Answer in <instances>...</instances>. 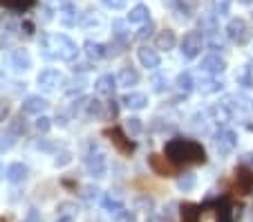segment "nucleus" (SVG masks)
Here are the masks:
<instances>
[{
  "label": "nucleus",
  "mask_w": 253,
  "mask_h": 222,
  "mask_svg": "<svg viewBox=\"0 0 253 222\" xmlns=\"http://www.w3.org/2000/svg\"><path fill=\"white\" fill-rule=\"evenodd\" d=\"M164 157L172 166H200L206 164V150L200 141L175 137L164 144Z\"/></svg>",
  "instance_id": "f257e3e1"
},
{
  "label": "nucleus",
  "mask_w": 253,
  "mask_h": 222,
  "mask_svg": "<svg viewBox=\"0 0 253 222\" xmlns=\"http://www.w3.org/2000/svg\"><path fill=\"white\" fill-rule=\"evenodd\" d=\"M41 54L45 58H49V61L74 63L79 58V54H81V49L67 34L49 32V34H43V39H41Z\"/></svg>",
  "instance_id": "f03ea898"
},
{
  "label": "nucleus",
  "mask_w": 253,
  "mask_h": 222,
  "mask_svg": "<svg viewBox=\"0 0 253 222\" xmlns=\"http://www.w3.org/2000/svg\"><path fill=\"white\" fill-rule=\"evenodd\" d=\"M195 222H235V209L229 204V200L200 204L195 211Z\"/></svg>",
  "instance_id": "7ed1b4c3"
},
{
  "label": "nucleus",
  "mask_w": 253,
  "mask_h": 222,
  "mask_svg": "<svg viewBox=\"0 0 253 222\" xmlns=\"http://www.w3.org/2000/svg\"><path fill=\"white\" fill-rule=\"evenodd\" d=\"M224 34H226V39H229L231 43L247 45L249 41H251V36H253V29L244 18H231L229 23H226V27H224Z\"/></svg>",
  "instance_id": "20e7f679"
},
{
  "label": "nucleus",
  "mask_w": 253,
  "mask_h": 222,
  "mask_svg": "<svg viewBox=\"0 0 253 222\" xmlns=\"http://www.w3.org/2000/svg\"><path fill=\"white\" fill-rule=\"evenodd\" d=\"M36 83H39L41 90H45V92H54V90H58V88L65 86L67 79H65V74L58 72V70H54V68H45V70H41V72H39V77H36Z\"/></svg>",
  "instance_id": "39448f33"
},
{
  "label": "nucleus",
  "mask_w": 253,
  "mask_h": 222,
  "mask_svg": "<svg viewBox=\"0 0 253 222\" xmlns=\"http://www.w3.org/2000/svg\"><path fill=\"white\" fill-rule=\"evenodd\" d=\"M179 52H182L184 58H197L202 54V47H204V34L202 32H186L182 39V43H179Z\"/></svg>",
  "instance_id": "423d86ee"
},
{
  "label": "nucleus",
  "mask_w": 253,
  "mask_h": 222,
  "mask_svg": "<svg viewBox=\"0 0 253 222\" xmlns=\"http://www.w3.org/2000/svg\"><path fill=\"white\" fill-rule=\"evenodd\" d=\"M85 171L90 178H105L108 173V157L105 153L96 150V146L85 155Z\"/></svg>",
  "instance_id": "0eeeda50"
},
{
  "label": "nucleus",
  "mask_w": 253,
  "mask_h": 222,
  "mask_svg": "<svg viewBox=\"0 0 253 222\" xmlns=\"http://www.w3.org/2000/svg\"><path fill=\"white\" fill-rule=\"evenodd\" d=\"M213 144H215V148H217V153H220L222 157H226V155H231L235 150V146H238V133L231 131V128H220V131L213 135Z\"/></svg>",
  "instance_id": "6e6552de"
},
{
  "label": "nucleus",
  "mask_w": 253,
  "mask_h": 222,
  "mask_svg": "<svg viewBox=\"0 0 253 222\" xmlns=\"http://www.w3.org/2000/svg\"><path fill=\"white\" fill-rule=\"evenodd\" d=\"M103 135L112 141V146H115V148L119 150V153L130 155V153L134 150V141H130V139H128V135H126V133L121 131V128H105Z\"/></svg>",
  "instance_id": "1a4fd4ad"
},
{
  "label": "nucleus",
  "mask_w": 253,
  "mask_h": 222,
  "mask_svg": "<svg viewBox=\"0 0 253 222\" xmlns=\"http://www.w3.org/2000/svg\"><path fill=\"white\" fill-rule=\"evenodd\" d=\"M200 70L206 74V77H220V74L226 70V61L215 52L206 54V56L200 61Z\"/></svg>",
  "instance_id": "9d476101"
},
{
  "label": "nucleus",
  "mask_w": 253,
  "mask_h": 222,
  "mask_svg": "<svg viewBox=\"0 0 253 222\" xmlns=\"http://www.w3.org/2000/svg\"><path fill=\"white\" fill-rule=\"evenodd\" d=\"M235 193L238 195H247L251 193V188H253V173L249 166H242L240 164L238 169H235Z\"/></svg>",
  "instance_id": "9b49d317"
},
{
  "label": "nucleus",
  "mask_w": 253,
  "mask_h": 222,
  "mask_svg": "<svg viewBox=\"0 0 253 222\" xmlns=\"http://www.w3.org/2000/svg\"><path fill=\"white\" fill-rule=\"evenodd\" d=\"M137 58H139V63H141V68H146V70H157L159 65H162L159 52L155 47H148V45H141V47L137 49Z\"/></svg>",
  "instance_id": "f8f14e48"
},
{
  "label": "nucleus",
  "mask_w": 253,
  "mask_h": 222,
  "mask_svg": "<svg viewBox=\"0 0 253 222\" xmlns=\"http://www.w3.org/2000/svg\"><path fill=\"white\" fill-rule=\"evenodd\" d=\"M9 68L18 74L27 72V70L32 68V56H29L27 49H14V52L9 54Z\"/></svg>",
  "instance_id": "ddd939ff"
},
{
  "label": "nucleus",
  "mask_w": 253,
  "mask_h": 222,
  "mask_svg": "<svg viewBox=\"0 0 253 222\" xmlns=\"http://www.w3.org/2000/svg\"><path fill=\"white\" fill-rule=\"evenodd\" d=\"M121 103H124L128 110H143V108H148V94H146V92L130 90L121 97Z\"/></svg>",
  "instance_id": "4468645a"
},
{
  "label": "nucleus",
  "mask_w": 253,
  "mask_h": 222,
  "mask_svg": "<svg viewBox=\"0 0 253 222\" xmlns=\"http://www.w3.org/2000/svg\"><path fill=\"white\" fill-rule=\"evenodd\" d=\"M148 164H150V169H153L157 175H162V178H170V175H175V166H172L164 155L153 153L148 157Z\"/></svg>",
  "instance_id": "2eb2a0df"
},
{
  "label": "nucleus",
  "mask_w": 253,
  "mask_h": 222,
  "mask_svg": "<svg viewBox=\"0 0 253 222\" xmlns=\"http://www.w3.org/2000/svg\"><path fill=\"white\" fill-rule=\"evenodd\" d=\"M47 99L41 97V94H29L27 99L23 101V112L25 115H43L47 110Z\"/></svg>",
  "instance_id": "dca6fc26"
},
{
  "label": "nucleus",
  "mask_w": 253,
  "mask_h": 222,
  "mask_svg": "<svg viewBox=\"0 0 253 222\" xmlns=\"http://www.w3.org/2000/svg\"><path fill=\"white\" fill-rule=\"evenodd\" d=\"M195 88H197V92H200V94L209 97V94H217V92H222L224 83H222L217 77H202L200 81L195 83Z\"/></svg>",
  "instance_id": "f3484780"
},
{
  "label": "nucleus",
  "mask_w": 253,
  "mask_h": 222,
  "mask_svg": "<svg viewBox=\"0 0 253 222\" xmlns=\"http://www.w3.org/2000/svg\"><path fill=\"white\" fill-rule=\"evenodd\" d=\"M5 178H7V182L9 184H23L25 179L29 178V169L23 164V162H14V164L7 166Z\"/></svg>",
  "instance_id": "a211bd4d"
},
{
  "label": "nucleus",
  "mask_w": 253,
  "mask_h": 222,
  "mask_svg": "<svg viewBox=\"0 0 253 222\" xmlns=\"http://www.w3.org/2000/svg\"><path fill=\"white\" fill-rule=\"evenodd\" d=\"M177 45V36L172 29H162L157 36H155V49L157 52H170Z\"/></svg>",
  "instance_id": "6ab92c4d"
},
{
  "label": "nucleus",
  "mask_w": 253,
  "mask_h": 222,
  "mask_svg": "<svg viewBox=\"0 0 253 222\" xmlns=\"http://www.w3.org/2000/svg\"><path fill=\"white\" fill-rule=\"evenodd\" d=\"M117 88H119V83H117V77H112V74H103L94 83L96 94H101V97H112Z\"/></svg>",
  "instance_id": "aec40b11"
},
{
  "label": "nucleus",
  "mask_w": 253,
  "mask_h": 222,
  "mask_svg": "<svg viewBox=\"0 0 253 222\" xmlns=\"http://www.w3.org/2000/svg\"><path fill=\"white\" fill-rule=\"evenodd\" d=\"M83 52L90 61H99V58H105L108 56V45L99 43V41H85L83 43Z\"/></svg>",
  "instance_id": "412c9836"
},
{
  "label": "nucleus",
  "mask_w": 253,
  "mask_h": 222,
  "mask_svg": "<svg viewBox=\"0 0 253 222\" xmlns=\"http://www.w3.org/2000/svg\"><path fill=\"white\" fill-rule=\"evenodd\" d=\"M139 72L134 68H130V65H126V68L119 70V74H117V83H119L121 88H132L139 83Z\"/></svg>",
  "instance_id": "4be33fe9"
},
{
  "label": "nucleus",
  "mask_w": 253,
  "mask_h": 222,
  "mask_svg": "<svg viewBox=\"0 0 253 222\" xmlns=\"http://www.w3.org/2000/svg\"><path fill=\"white\" fill-rule=\"evenodd\" d=\"M126 20L132 25H143L150 20V9L148 5H134L132 9L128 11V16H126Z\"/></svg>",
  "instance_id": "5701e85b"
},
{
  "label": "nucleus",
  "mask_w": 253,
  "mask_h": 222,
  "mask_svg": "<svg viewBox=\"0 0 253 222\" xmlns=\"http://www.w3.org/2000/svg\"><path fill=\"white\" fill-rule=\"evenodd\" d=\"M209 115L213 117L217 124H226V121H231V117H233V110H231L224 101H220V103H213V106L209 108Z\"/></svg>",
  "instance_id": "b1692460"
},
{
  "label": "nucleus",
  "mask_w": 253,
  "mask_h": 222,
  "mask_svg": "<svg viewBox=\"0 0 253 222\" xmlns=\"http://www.w3.org/2000/svg\"><path fill=\"white\" fill-rule=\"evenodd\" d=\"M101 207L110 213V216H115V213H119L121 209H126V204H124V200H121V198L108 193V195H103V198H101Z\"/></svg>",
  "instance_id": "393cba45"
},
{
  "label": "nucleus",
  "mask_w": 253,
  "mask_h": 222,
  "mask_svg": "<svg viewBox=\"0 0 253 222\" xmlns=\"http://www.w3.org/2000/svg\"><path fill=\"white\" fill-rule=\"evenodd\" d=\"M195 79H193V74L191 72H179L177 74V79H175V88L179 92H184V94H188V92H193L195 90Z\"/></svg>",
  "instance_id": "a878e982"
},
{
  "label": "nucleus",
  "mask_w": 253,
  "mask_h": 222,
  "mask_svg": "<svg viewBox=\"0 0 253 222\" xmlns=\"http://www.w3.org/2000/svg\"><path fill=\"white\" fill-rule=\"evenodd\" d=\"M58 23L65 25V27H72V25H77V9L65 2V5L58 9Z\"/></svg>",
  "instance_id": "bb28decb"
},
{
  "label": "nucleus",
  "mask_w": 253,
  "mask_h": 222,
  "mask_svg": "<svg viewBox=\"0 0 253 222\" xmlns=\"http://www.w3.org/2000/svg\"><path fill=\"white\" fill-rule=\"evenodd\" d=\"M217 25H220V16H215V14H202L200 16V27H202V32H206V34L217 32Z\"/></svg>",
  "instance_id": "cd10ccee"
},
{
  "label": "nucleus",
  "mask_w": 253,
  "mask_h": 222,
  "mask_svg": "<svg viewBox=\"0 0 253 222\" xmlns=\"http://www.w3.org/2000/svg\"><path fill=\"white\" fill-rule=\"evenodd\" d=\"M0 5L14 11H27L36 5V0H0Z\"/></svg>",
  "instance_id": "c85d7f7f"
},
{
  "label": "nucleus",
  "mask_w": 253,
  "mask_h": 222,
  "mask_svg": "<svg viewBox=\"0 0 253 222\" xmlns=\"http://www.w3.org/2000/svg\"><path fill=\"white\" fill-rule=\"evenodd\" d=\"M124 128H126V135L128 137H139L141 135V131H143V124H141L139 117H128L126 124H124Z\"/></svg>",
  "instance_id": "c756f323"
},
{
  "label": "nucleus",
  "mask_w": 253,
  "mask_h": 222,
  "mask_svg": "<svg viewBox=\"0 0 253 222\" xmlns=\"http://www.w3.org/2000/svg\"><path fill=\"white\" fill-rule=\"evenodd\" d=\"M81 27L87 29V32H90L92 27H94V29H101V27H103V18H101L96 11H90V14H85V16L81 18Z\"/></svg>",
  "instance_id": "7c9ffc66"
},
{
  "label": "nucleus",
  "mask_w": 253,
  "mask_h": 222,
  "mask_svg": "<svg viewBox=\"0 0 253 222\" xmlns=\"http://www.w3.org/2000/svg\"><path fill=\"white\" fill-rule=\"evenodd\" d=\"M197 5H200V0H177L175 7L184 18H188V16H193L197 11Z\"/></svg>",
  "instance_id": "2f4dec72"
},
{
  "label": "nucleus",
  "mask_w": 253,
  "mask_h": 222,
  "mask_svg": "<svg viewBox=\"0 0 253 222\" xmlns=\"http://www.w3.org/2000/svg\"><path fill=\"white\" fill-rule=\"evenodd\" d=\"M150 86H153V92L162 94V92H166L168 88H170V81H168L166 74H153V77H150Z\"/></svg>",
  "instance_id": "473e14b6"
},
{
  "label": "nucleus",
  "mask_w": 253,
  "mask_h": 222,
  "mask_svg": "<svg viewBox=\"0 0 253 222\" xmlns=\"http://www.w3.org/2000/svg\"><path fill=\"white\" fill-rule=\"evenodd\" d=\"M16 146V135L11 131H0V153H7Z\"/></svg>",
  "instance_id": "72a5a7b5"
},
{
  "label": "nucleus",
  "mask_w": 253,
  "mask_h": 222,
  "mask_svg": "<svg viewBox=\"0 0 253 222\" xmlns=\"http://www.w3.org/2000/svg\"><path fill=\"white\" fill-rule=\"evenodd\" d=\"M103 106L105 103H101L99 99H87V103H85V115L90 117H103Z\"/></svg>",
  "instance_id": "f704fd0d"
},
{
  "label": "nucleus",
  "mask_w": 253,
  "mask_h": 222,
  "mask_svg": "<svg viewBox=\"0 0 253 222\" xmlns=\"http://www.w3.org/2000/svg\"><path fill=\"white\" fill-rule=\"evenodd\" d=\"M195 175L193 173H186V175H182V178L177 179V188H179V191H184V193H188V191H193V188H195Z\"/></svg>",
  "instance_id": "c9c22d12"
},
{
  "label": "nucleus",
  "mask_w": 253,
  "mask_h": 222,
  "mask_svg": "<svg viewBox=\"0 0 253 222\" xmlns=\"http://www.w3.org/2000/svg\"><path fill=\"white\" fill-rule=\"evenodd\" d=\"M153 32H155V23H153V20H148V23H143L141 27L137 29L134 39H137V41H146V39H150V36H153Z\"/></svg>",
  "instance_id": "e433bc0d"
},
{
  "label": "nucleus",
  "mask_w": 253,
  "mask_h": 222,
  "mask_svg": "<svg viewBox=\"0 0 253 222\" xmlns=\"http://www.w3.org/2000/svg\"><path fill=\"white\" fill-rule=\"evenodd\" d=\"M231 11V0H213V14L215 16H229Z\"/></svg>",
  "instance_id": "4c0bfd02"
},
{
  "label": "nucleus",
  "mask_w": 253,
  "mask_h": 222,
  "mask_svg": "<svg viewBox=\"0 0 253 222\" xmlns=\"http://www.w3.org/2000/svg\"><path fill=\"white\" fill-rule=\"evenodd\" d=\"M126 23H128V20H126ZM126 23L124 20H115V23H112V29H115L112 34H115L117 43H126V39H128V34H126Z\"/></svg>",
  "instance_id": "58836bf2"
},
{
  "label": "nucleus",
  "mask_w": 253,
  "mask_h": 222,
  "mask_svg": "<svg viewBox=\"0 0 253 222\" xmlns=\"http://www.w3.org/2000/svg\"><path fill=\"white\" fill-rule=\"evenodd\" d=\"M238 83L242 88H251L253 86V77H251V63H247L244 65V70L238 74Z\"/></svg>",
  "instance_id": "ea45409f"
},
{
  "label": "nucleus",
  "mask_w": 253,
  "mask_h": 222,
  "mask_svg": "<svg viewBox=\"0 0 253 222\" xmlns=\"http://www.w3.org/2000/svg\"><path fill=\"white\" fill-rule=\"evenodd\" d=\"M206 41H209V45L213 49H222V47H224V36L220 34V29H217V32H211V34H206Z\"/></svg>",
  "instance_id": "a19ab883"
},
{
  "label": "nucleus",
  "mask_w": 253,
  "mask_h": 222,
  "mask_svg": "<svg viewBox=\"0 0 253 222\" xmlns=\"http://www.w3.org/2000/svg\"><path fill=\"white\" fill-rule=\"evenodd\" d=\"M70 162H72V153H70V150H61V153H56L54 166H56V169H63V166H67Z\"/></svg>",
  "instance_id": "79ce46f5"
},
{
  "label": "nucleus",
  "mask_w": 253,
  "mask_h": 222,
  "mask_svg": "<svg viewBox=\"0 0 253 222\" xmlns=\"http://www.w3.org/2000/svg\"><path fill=\"white\" fill-rule=\"evenodd\" d=\"M115 218L117 222H134L137 220V216H134V211H130V209H121L119 213H115Z\"/></svg>",
  "instance_id": "37998d69"
},
{
  "label": "nucleus",
  "mask_w": 253,
  "mask_h": 222,
  "mask_svg": "<svg viewBox=\"0 0 253 222\" xmlns=\"http://www.w3.org/2000/svg\"><path fill=\"white\" fill-rule=\"evenodd\" d=\"M34 126H36V131H39V133H47L49 128H52V119H49V117H43V115H41L39 119L34 121Z\"/></svg>",
  "instance_id": "c03bdc74"
},
{
  "label": "nucleus",
  "mask_w": 253,
  "mask_h": 222,
  "mask_svg": "<svg viewBox=\"0 0 253 222\" xmlns=\"http://www.w3.org/2000/svg\"><path fill=\"white\" fill-rule=\"evenodd\" d=\"M101 5L105 7V9H112V11H119L126 7V0H101Z\"/></svg>",
  "instance_id": "a18cd8bd"
},
{
  "label": "nucleus",
  "mask_w": 253,
  "mask_h": 222,
  "mask_svg": "<svg viewBox=\"0 0 253 222\" xmlns=\"http://www.w3.org/2000/svg\"><path fill=\"white\" fill-rule=\"evenodd\" d=\"M23 222H43V218H41V213L36 209H29L27 216L23 218Z\"/></svg>",
  "instance_id": "49530a36"
},
{
  "label": "nucleus",
  "mask_w": 253,
  "mask_h": 222,
  "mask_svg": "<svg viewBox=\"0 0 253 222\" xmlns=\"http://www.w3.org/2000/svg\"><path fill=\"white\" fill-rule=\"evenodd\" d=\"M99 193H101V191L96 186H85V188H83V195H85L87 200H96V198H99Z\"/></svg>",
  "instance_id": "de8ad7c7"
},
{
  "label": "nucleus",
  "mask_w": 253,
  "mask_h": 222,
  "mask_svg": "<svg viewBox=\"0 0 253 222\" xmlns=\"http://www.w3.org/2000/svg\"><path fill=\"white\" fill-rule=\"evenodd\" d=\"M7 115H9V103L5 99H0V124L7 119Z\"/></svg>",
  "instance_id": "09e8293b"
},
{
  "label": "nucleus",
  "mask_w": 253,
  "mask_h": 222,
  "mask_svg": "<svg viewBox=\"0 0 253 222\" xmlns=\"http://www.w3.org/2000/svg\"><path fill=\"white\" fill-rule=\"evenodd\" d=\"M137 207H146L150 211V209H153V200L150 198H137Z\"/></svg>",
  "instance_id": "8fccbe9b"
},
{
  "label": "nucleus",
  "mask_w": 253,
  "mask_h": 222,
  "mask_svg": "<svg viewBox=\"0 0 253 222\" xmlns=\"http://www.w3.org/2000/svg\"><path fill=\"white\" fill-rule=\"evenodd\" d=\"M240 162H242V166H247V164H253V153H244L242 157H240Z\"/></svg>",
  "instance_id": "3c124183"
},
{
  "label": "nucleus",
  "mask_w": 253,
  "mask_h": 222,
  "mask_svg": "<svg viewBox=\"0 0 253 222\" xmlns=\"http://www.w3.org/2000/svg\"><path fill=\"white\" fill-rule=\"evenodd\" d=\"M36 146H39L41 150H52V144H49L47 139H41V141H39V144H36Z\"/></svg>",
  "instance_id": "603ef678"
},
{
  "label": "nucleus",
  "mask_w": 253,
  "mask_h": 222,
  "mask_svg": "<svg viewBox=\"0 0 253 222\" xmlns=\"http://www.w3.org/2000/svg\"><path fill=\"white\" fill-rule=\"evenodd\" d=\"M56 222H74V218H72V216H61Z\"/></svg>",
  "instance_id": "864d4df0"
},
{
  "label": "nucleus",
  "mask_w": 253,
  "mask_h": 222,
  "mask_svg": "<svg viewBox=\"0 0 253 222\" xmlns=\"http://www.w3.org/2000/svg\"><path fill=\"white\" fill-rule=\"evenodd\" d=\"M238 2H242V5H251L253 0H238Z\"/></svg>",
  "instance_id": "5fc2aeb1"
},
{
  "label": "nucleus",
  "mask_w": 253,
  "mask_h": 222,
  "mask_svg": "<svg viewBox=\"0 0 253 222\" xmlns=\"http://www.w3.org/2000/svg\"><path fill=\"white\" fill-rule=\"evenodd\" d=\"M247 128H249V131H253V124H249V126H247Z\"/></svg>",
  "instance_id": "6e6d98bb"
},
{
  "label": "nucleus",
  "mask_w": 253,
  "mask_h": 222,
  "mask_svg": "<svg viewBox=\"0 0 253 222\" xmlns=\"http://www.w3.org/2000/svg\"><path fill=\"white\" fill-rule=\"evenodd\" d=\"M52 2H65V0H52Z\"/></svg>",
  "instance_id": "4d7b16f0"
},
{
  "label": "nucleus",
  "mask_w": 253,
  "mask_h": 222,
  "mask_svg": "<svg viewBox=\"0 0 253 222\" xmlns=\"http://www.w3.org/2000/svg\"><path fill=\"white\" fill-rule=\"evenodd\" d=\"M0 79H2V74H0Z\"/></svg>",
  "instance_id": "13d9d810"
}]
</instances>
